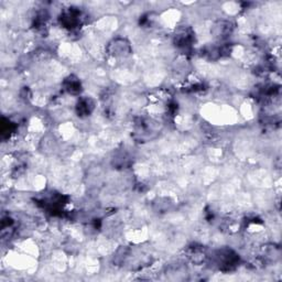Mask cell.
I'll return each mask as SVG.
<instances>
[{
    "label": "cell",
    "instance_id": "obj_2",
    "mask_svg": "<svg viewBox=\"0 0 282 282\" xmlns=\"http://www.w3.org/2000/svg\"><path fill=\"white\" fill-rule=\"evenodd\" d=\"M81 11L75 8H70L69 10H66L62 13L61 16V23L63 24L64 28L73 29L75 27H78L81 20Z\"/></svg>",
    "mask_w": 282,
    "mask_h": 282
},
{
    "label": "cell",
    "instance_id": "obj_5",
    "mask_svg": "<svg viewBox=\"0 0 282 282\" xmlns=\"http://www.w3.org/2000/svg\"><path fill=\"white\" fill-rule=\"evenodd\" d=\"M233 29H234L233 24L229 21H218L217 23L214 24L212 32L214 34V37L224 39L232 33Z\"/></svg>",
    "mask_w": 282,
    "mask_h": 282
},
{
    "label": "cell",
    "instance_id": "obj_4",
    "mask_svg": "<svg viewBox=\"0 0 282 282\" xmlns=\"http://www.w3.org/2000/svg\"><path fill=\"white\" fill-rule=\"evenodd\" d=\"M109 52L114 56H127L130 53V45L125 39H117L110 43Z\"/></svg>",
    "mask_w": 282,
    "mask_h": 282
},
{
    "label": "cell",
    "instance_id": "obj_7",
    "mask_svg": "<svg viewBox=\"0 0 282 282\" xmlns=\"http://www.w3.org/2000/svg\"><path fill=\"white\" fill-rule=\"evenodd\" d=\"M81 89V82L79 81V79L74 78V76H70V78L66 79V81L64 82V90L70 94H79Z\"/></svg>",
    "mask_w": 282,
    "mask_h": 282
},
{
    "label": "cell",
    "instance_id": "obj_3",
    "mask_svg": "<svg viewBox=\"0 0 282 282\" xmlns=\"http://www.w3.org/2000/svg\"><path fill=\"white\" fill-rule=\"evenodd\" d=\"M193 32L189 28H182L174 35V43L180 48H188L193 42Z\"/></svg>",
    "mask_w": 282,
    "mask_h": 282
},
{
    "label": "cell",
    "instance_id": "obj_6",
    "mask_svg": "<svg viewBox=\"0 0 282 282\" xmlns=\"http://www.w3.org/2000/svg\"><path fill=\"white\" fill-rule=\"evenodd\" d=\"M94 109V102L91 98H82L76 105L79 116H89Z\"/></svg>",
    "mask_w": 282,
    "mask_h": 282
},
{
    "label": "cell",
    "instance_id": "obj_1",
    "mask_svg": "<svg viewBox=\"0 0 282 282\" xmlns=\"http://www.w3.org/2000/svg\"><path fill=\"white\" fill-rule=\"evenodd\" d=\"M238 261H239L238 256L230 249L219 250L216 255V263L219 267V269L223 270L233 269L235 268V266L237 265Z\"/></svg>",
    "mask_w": 282,
    "mask_h": 282
}]
</instances>
